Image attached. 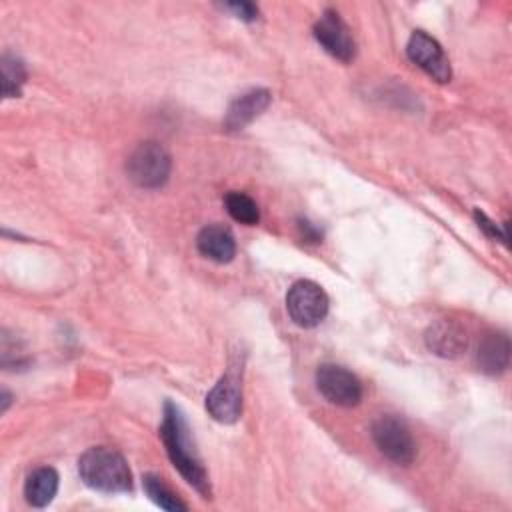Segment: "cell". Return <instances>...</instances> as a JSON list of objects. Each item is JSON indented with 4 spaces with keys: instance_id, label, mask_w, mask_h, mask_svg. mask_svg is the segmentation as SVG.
<instances>
[{
    "instance_id": "obj_3",
    "label": "cell",
    "mask_w": 512,
    "mask_h": 512,
    "mask_svg": "<svg viewBox=\"0 0 512 512\" xmlns=\"http://www.w3.org/2000/svg\"><path fill=\"white\" fill-rule=\"evenodd\" d=\"M172 160L166 148L158 142L138 144L126 162L128 178L140 188H160L170 176Z\"/></svg>"
},
{
    "instance_id": "obj_10",
    "label": "cell",
    "mask_w": 512,
    "mask_h": 512,
    "mask_svg": "<svg viewBox=\"0 0 512 512\" xmlns=\"http://www.w3.org/2000/svg\"><path fill=\"white\" fill-rule=\"evenodd\" d=\"M424 342L428 350L442 358H458L468 348V332L456 320H436L424 332Z\"/></svg>"
},
{
    "instance_id": "obj_5",
    "label": "cell",
    "mask_w": 512,
    "mask_h": 512,
    "mask_svg": "<svg viewBox=\"0 0 512 512\" xmlns=\"http://www.w3.org/2000/svg\"><path fill=\"white\" fill-rule=\"evenodd\" d=\"M372 440L376 448L396 464H410L416 458V442L404 420L396 416H380L372 424Z\"/></svg>"
},
{
    "instance_id": "obj_15",
    "label": "cell",
    "mask_w": 512,
    "mask_h": 512,
    "mask_svg": "<svg viewBox=\"0 0 512 512\" xmlns=\"http://www.w3.org/2000/svg\"><path fill=\"white\" fill-rule=\"evenodd\" d=\"M224 206L228 210V214L246 226H254L260 220V210L258 204L244 192H228L224 196Z\"/></svg>"
},
{
    "instance_id": "obj_7",
    "label": "cell",
    "mask_w": 512,
    "mask_h": 512,
    "mask_svg": "<svg viewBox=\"0 0 512 512\" xmlns=\"http://www.w3.org/2000/svg\"><path fill=\"white\" fill-rule=\"evenodd\" d=\"M406 54L418 68H422L436 82H440V84L450 82L452 68L448 62V56L444 54L438 40H434L424 30L412 32L408 46H406Z\"/></svg>"
},
{
    "instance_id": "obj_16",
    "label": "cell",
    "mask_w": 512,
    "mask_h": 512,
    "mask_svg": "<svg viewBox=\"0 0 512 512\" xmlns=\"http://www.w3.org/2000/svg\"><path fill=\"white\" fill-rule=\"evenodd\" d=\"M144 490L148 494V498L160 506L162 510H170V512H178V510H186L188 506L162 482V478L154 476V474H146L144 476Z\"/></svg>"
},
{
    "instance_id": "obj_20",
    "label": "cell",
    "mask_w": 512,
    "mask_h": 512,
    "mask_svg": "<svg viewBox=\"0 0 512 512\" xmlns=\"http://www.w3.org/2000/svg\"><path fill=\"white\" fill-rule=\"evenodd\" d=\"M300 230H302V234H304V238L306 240H312V242H318L320 238H322V234L310 224V222H306V220H300Z\"/></svg>"
},
{
    "instance_id": "obj_19",
    "label": "cell",
    "mask_w": 512,
    "mask_h": 512,
    "mask_svg": "<svg viewBox=\"0 0 512 512\" xmlns=\"http://www.w3.org/2000/svg\"><path fill=\"white\" fill-rule=\"evenodd\" d=\"M474 218H476V222H478V228H480L486 236L496 238V240H500V242H504V244H506V232H504L498 224H494V222H492L484 212L474 210Z\"/></svg>"
},
{
    "instance_id": "obj_14",
    "label": "cell",
    "mask_w": 512,
    "mask_h": 512,
    "mask_svg": "<svg viewBox=\"0 0 512 512\" xmlns=\"http://www.w3.org/2000/svg\"><path fill=\"white\" fill-rule=\"evenodd\" d=\"M58 492V472L50 466H40L32 470L24 482V498L30 506H48Z\"/></svg>"
},
{
    "instance_id": "obj_8",
    "label": "cell",
    "mask_w": 512,
    "mask_h": 512,
    "mask_svg": "<svg viewBox=\"0 0 512 512\" xmlns=\"http://www.w3.org/2000/svg\"><path fill=\"white\" fill-rule=\"evenodd\" d=\"M318 44L336 60L350 62L356 54V42L350 34V28L340 18L336 10H326L312 28Z\"/></svg>"
},
{
    "instance_id": "obj_18",
    "label": "cell",
    "mask_w": 512,
    "mask_h": 512,
    "mask_svg": "<svg viewBox=\"0 0 512 512\" xmlns=\"http://www.w3.org/2000/svg\"><path fill=\"white\" fill-rule=\"evenodd\" d=\"M224 10H230L236 18L252 22L258 18V6H254L252 2H226L222 4Z\"/></svg>"
},
{
    "instance_id": "obj_9",
    "label": "cell",
    "mask_w": 512,
    "mask_h": 512,
    "mask_svg": "<svg viewBox=\"0 0 512 512\" xmlns=\"http://www.w3.org/2000/svg\"><path fill=\"white\" fill-rule=\"evenodd\" d=\"M206 410L220 424H234L242 414V386L234 372H226L206 394Z\"/></svg>"
},
{
    "instance_id": "obj_6",
    "label": "cell",
    "mask_w": 512,
    "mask_h": 512,
    "mask_svg": "<svg viewBox=\"0 0 512 512\" xmlns=\"http://www.w3.org/2000/svg\"><path fill=\"white\" fill-rule=\"evenodd\" d=\"M318 392L332 404L352 408L362 400V382L338 364H322L316 370Z\"/></svg>"
},
{
    "instance_id": "obj_13",
    "label": "cell",
    "mask_w": 512,
    "mask_h": 512,
    "mask_svg": "<svg viewBox=\"0 0 512 512\" xmlns=\"http://www.w3.org/2000/svg\"><path fill=\"white\" fill-rule=\"evenodd\" d=\"M478 368L490 376L502 374L510 362V340L506 334L488 332L482 336L476 352Z\"/></svg>"
},
{
    "instance_id": "obj_12",
    "label": "cell",
    "mask_w": 512,
    "mask_h": 512,
    "mask_svg": "<svg viewBox=\"0 0 512 512\" xmlns=\"http://www.w3.org/2000/svg\"><path fill=\"white\" fill-rule=\"evenodd\" d=\"M196 248L202 256L226 264L236 256V240L222 224H208L196 236Z\"/></svg>"
},
{
    "instance_id": "obj_2",
    "label": "cell",
    "mask_w": 512,
    "mask_h": 512,
    "mask_svg": "<svg viewBox=\"0 0 512 512\" xmlns=\"http://www.w3.org/2000/svg\"><path fill=\"white\" fill-rule=\"evenodd\" d=\"M78 474L86 486L106 494L132 490V472L124 456L108 446L88 448L78 458Z\"/></svg>"
},
{
    "instance_id": "obj_1",
    "label": "cell",
    "mask_w": 512,
    "mask_h": 512,
    "mask_svg": "<svg viewBox=\"0 0 512 512\" xmlns=\"http://www.w3.org/2000/svg\"><path fill=\"white\" fill-rule=\"evenodd\" d=\"M160 438L164 442L166 454L172 460L174 468L184 476V480L196 488L204 498H210V482L208 474L202 466V460L194 448V442L190 438V428L172 402L164 404V418L160 426Z\"/></svg>"
},
{
    "instance_id": "obj_4",
    "label": "cell",
    "mask_w": 512,
    "mask_h": 512,
    "mask_svg": "<svg viewBox=\"0 0 512 512\" xmlns=\"http://www.w3.org/2000/svg\"><path fill=\"white\" fill-rule=\"evenodd\" d=\"M286 310L294 324L302 328H314L328 314V296L316 282L298 280L286 294Z\"/></svg>"
},
{
    "instance_id": "obj_17",
    "label": "cell",
    "mask_w": 512,
    "mask_h": 512,
    "mask_svg": "<svg viewBox=\"0 0 512 512\" xmlns=\"http://www.w3.org/2000/svg\"><path fill=\"white\" fill-rule=\"evenodd\" d=\"M26 80V68L20 58L12 54L2 56V92L4 98H16L20 96L22 84Z\"/></svg>"
},
{
    "instance_id": "obj_11",
    "label": "cell",
    "mask_w": 512,
    "mask_h": 512,
    "mask_svg": "<svg viewBox=\"0 0 512 512\" xmlns=\"http://www.w3.org/2000/svg\"><path fill=\"white\" fill-rule=\"evenodd\" d=\"M272 96L266 88H254L244 94H240L232 104L228 106V112L224 116V128L230 132H238L244 126H248L254 118H258L270 104Z\"/></svg>"
}]
</instances>
